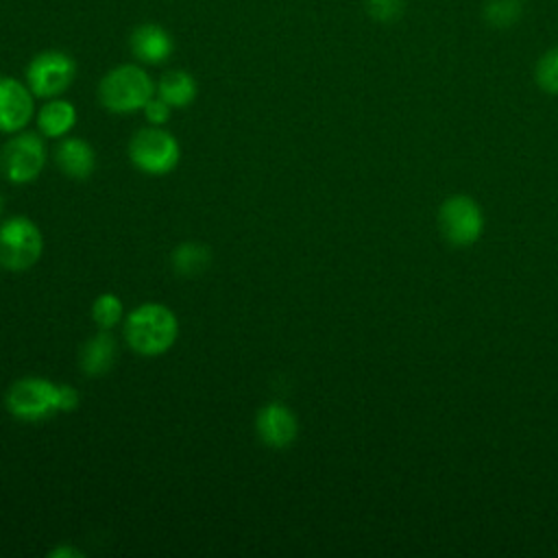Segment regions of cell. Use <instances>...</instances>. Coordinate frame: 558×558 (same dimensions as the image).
<instances>
[{
    "mask_svg": "<svg viewBox=\"0 0 558 558\" xmlns=\"http://www.w3.org/2000/svg\"><path fill=\"white\" fill-rule=\"evenodd\" d=\"M78 390L70 384H54L46 377H22L7 390V410L20 421H46L78 405Z\"/></svg>",
    "mask_w": 558,
    "mask_h": 558,
    "instance_id": "obj_1",
    "label": "cell"
},
{
    "mask_svg": "<svg viewBox=\"0 0 558 558\" xmlns=\"http://www.w3.org/2000/svg\"><path fill=\"white\" fill-rule=\"evenodd\" d=\"M179 336V320L163 303H142L124 318L129 347L146 357L166 353Z\"/></svg>",
    "mask_w": 558,
    "mask_h": 558,
    "instance_id": "obj_2",
    "label": "cell"
},
{
    "mask_svg": "<svg viewBox=\"0 0 558 558\" xmlns=\"http://www.w3.org/2000/svg\"><path fill=\"white\" fill-rule=\"evenodd\" d=\"M155 96V83L142 65L122 63L111 68L98 85L100 105L111 113L142 111Z\"/></svg>",
    "mask_w": 558,
    "mask_h": 558,
    "instance_id": "obj_3",
    "label": "cell"
},
{
    "mask_svg": "<svg viewBox=\"0 0 558 558\" xmlns=\"http://www.w3.org/2000/svg\"><path fill=\"white\" fill-rule=\"evenodd\" d=\"M44 253V235L26 216H11L0 225V266L11 272L28 270Z\"/></svg>",
    "mask_w": 558,
    "mask_h": 558,
    "instance_id": "obj_4",
    "label": "cell"
},
{
    "mask_svg": "<svg viewBox=\"0 0 558 558\" xmlns=\"http://www.w3.org/2000/svg\"><path fill=\"white\" fill-rule=\"evenodd\" d=\"M129 157L133 166L146 174H168L181 159L177 137L161 126L140 129L129 142Z\"/></svg>",
    "mask_w": 558,
    "mask_h": 558,
    "instance_id": "obj_5",
    "label": "cell"
},
{
    "mask_svg": "<svg viewBox=\"0 0 558 558\" xmlns=\"http://www.w3.org/2000/svg\"><path fill=\"white\" fill-rule=\"evenodd\" d=\"M46 166V146L39 133L20 131L0 150V170L7 181L24 185L35 181Z\"/></svg>",
    "mask_w": 558,
    "mask_h": 558,
    "instance_id": "obj_6",
    "label": "cell"
},
{
    "mask_svg": "<svg viewBox=\"0 0 558 558\" xmlns=\"http://www.w3.org/2000/svg\"><path fill=\"white\" fill-rule=\"evenodd\" d=\"M76 76V61L61 50H44L35 54L26 68V85L37 98L61 96Z\"/></svg>",
    "mask_w": 558,
    "mask_h": 558,
    "instance_id": "obj_7",
    "label": "cell"
},
{
    "mask_svg": "<svg viewBox=\"0 0 558 558\" xmlns=\"http://www.w3.org/2000/svg\"><path fill=\"white\" fill-rule=\"evenodd\" d=\"M438 222L442 235L451 244L464 246L480 238L484 218L475 201H471L469 196H451L442 203L438 211Z\"/></svg>",
    "mask_w": 558,
    "mask_h": 558,
    "instance_id": "obj_8",
    "label": "cell"
},
{
    "mask_svg": "<svg viewBox=\"0 0 558 558\" xmlns=\"http://www.w3.org/2000/svg\"><path fill=\"white\" fill-rule=\"evenodd\" d=\"M35 113V94L13 76H0V133H20Z\"/></svg>",
    "mask_w": 558,
    "mask_h": 558,
    "instance_id": "obj_9",
    "label": "cell"
},
{
    "mask_svg": "<svg viewBox=\"0 0 558 558\" xmlns=\"http://www.w3.org/2000/svg\"><path fill=\"white\" fill-rule=\"evenodd\" d=\"M255 427H257V434H259L262 442L272 447V449L288 447L290 442H294L296 432H299V423H296L294 412L290 408L281 405V403L264 405L257 412Z\"/></svg>",
    "mask_w": 558,
    "mask_h": 558,
    "instance_id": "obj_10",
    "label": "cell"
},
{
    "mask_svg": "<svg viewBox=\"0 0 558 558\" xmlns=\"http://www.w3.org/2000/svg\"><path fill=\"white\" fill-rule=\"evenodd\" d=\"M129 46H131L133 57L148 65L163 63L174 50V41H172L170 33L163 26L153 24V22L135 26V31L131 33Z\"/></svg>",
    "mask_w": 558,
    "mask_h": 558,
    "instance_id": "obj_11",
    "label": "cell"
},
{
    "mask_svg": "<svg viewBox=\"0 0 558 558\" xmlns=\"http://www.w3.org/2000/svg\"><path fill=\"white\" fill-rule=\"evenodd\" d=\"M54 161L57 166L70 177V179H87L96 168V153L94 148L81 140V137H65L54 148Z\"/></svg>",
    "mask_w": 558,
    "mask_h": 558,
    "instance_id": "obj_12",
    "label": "cell"
},
{
    "mask_svg": "<svg viewBox=\"0 0 558 558\" xmlns=\"http://www.w3.org/2000/svg\"><path fill=\"white\" fill-rule=\"evenodd\" d=\"M76 124V109L70 100L48 98L37 111V129L44 137H65Z\"/></svg>",
    "mask_w": 558,
    "mask_h": 558,
    "instance_id": "obj_13",
    "label": "cell"
},
{
    "mask_svg": "<svg viewBox=\"0 0 558 558\" xmlns=\"http://www.w3.org/2000/svg\"><path fill=\"white\" fill-rule=\"evenodd\" d=\"M196 81L185 70H170L155 83V94L166 100L172 109H181L194 102L196 98Z\"/></svg>",
    "mask_w": 558,
    "mask_h": 558,
    "instance_id": "obj_14",
    "label": "cell"
},
{
    "mask_svg": "<svg viewBox=\"0 0 558 558\" xmlns=\"http://www.w3.org/2000/svg\"><path fill=\"white\" fill-rule=\"evenodd\" d=\"M116 360V340L102 329L92 336L81 349V366L87 375H105Z\"/></svg>",
    "mask_w": 558,
    "mask_h": 558,
    "instance_id": "obj_15",
    "label": "cell"
},
{
    "mask_svg": "<svg viewBox=\"0 0 558 558\" xmlns=\"http://www.w3.org/2000/svg\"><path fill=\"white\" fill-rule=\"evenodd\" d=\"M209 248L201 242H183L172 253V268L181 277H194L203 272L209 264Z\"/></svg>",
    "mask_w": 558,
    "mask_h": 558,
    "instance_id": "obj_16",
    "label": "cell"
},
{
    "mask_svg": "<svg viewBox=\"0 0 558 558\" xmlns=\"http://www.w3.org/2000/svg\"><path fill=\"white\" fill-rule=\"evenodd\" d=\"M523 0H486L482 17L493 28H510L523 15Z\"/></svg>",
    "mask_w": 558,
    "mask_h": 558,
    "instance_id": "obj_17",
    "label": "cell"
},
{
    "mask_svg": "<svg viewBox=\"0 0 558 558\" xmlns=\"http://www.w3.org/2000/svg\"><path fill=\"white\" fill-rule=\"evenodd\" d=\"M122 316H124V305H122V301H120L116 294H111V292H102V294L96 296V301L92 303V320H94L100 329H105V331L113 329V327L122 320Z\"/></svg>",
    "mask_w": 558,
    "mask_h": 558,
    "instance_id": "obj_18",
    "label": "cell"
},
{
    "mask_svg": "<svg viewBox=\"0 0 558 558\" xmlns=\"http://www.w3.org/2000/svg\"><path fill=\"white\" fill-rule=\"evenodd\" d=\"M536 83L547 94H558V46L547 50L536 63Z\"/></svg>",
    "mask_w": 558,
    "mask_h": 558,
    "instance_id": "obj_19",
    "label": "cell"
},
{
    "mask_svg": "<svg viewBox=\"0 0 558 558\" xmlns=\"http://www.w3.org/2000/svg\"><path fill=\"white\" fill-rule=\"evenodd\" d=\"M368 15L379 24L397 22L405 11V0H366Z\"/></svg>",
    "mask_w": 558,
    "mask_h": 558,
    "instance_id": "obj_20",
    "label": "cell"
},
{
    "mask_svg": "<svg viewBox=\"0 0 558 558\" xmlns=\"http://www.w3.org/2000/svg\"><path fill=\"white\" fill-rule=\"evenodd\" d=\"M144 116H146V120L150 122V124H155V126H161L163 122H168V118H170V111H172V107L166 102V100H161L157 94L144 105Z\"/></svg>",
    "mask_w": 558,
    "mask_h": 558,
    "instance_id": "obj_21",
    "label": "cell"
},
{
    "mask_svg": "<svg viewBox=\"0 0 558 558\" xmlns=\"http://www.w3.org/2000/svg\"><path fill=\"white\" fill-rule=\"evenodd\" d=\"M78 556H83L81 549H76V547H65V545L50 551V558H78Z\"/></svg>",
    "mask_w": 558,
    "mask_h": 558,
    "instance_id": "obj_22",
    "label": "cell"
},
{
    "mask_svg": "<svg viewBox=\"0 0 558 558\" xmlns=\"http://www.w3.org/2000/svg\"><path fill=\"white\" fill-rule=\"evenodd\" d=\"M2 207H4V198H2V194H0V211H2Z\"/></svg>",
    "mask_w": 558,
    "mask_h": 558,
    "instance_id": "obj_23",
    "label": "cell"
}]
</instances>
